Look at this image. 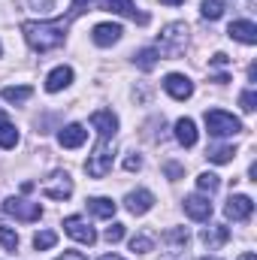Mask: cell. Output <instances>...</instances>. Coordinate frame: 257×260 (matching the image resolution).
I'll return each mask as SVG.
<instances>
[{
	"instance_id": "cell-1",
	"label": "cell",
	"mask_w": 257,
	"mask_h": 260,
	"mask_svg": "<svg viewBox=\"0 0 257 260\" xmlns=\"http://www.w3.org/2000/svg\"><path fill=\"white\" fill-rule=\"evenodd\" d=\"M67 27H70V18H61V21H24L21 34H24V40H27V46L34 52H52V49L64 46Z\"/></svg>"
},
{
	"instance_id": "cell-2",
	"label": "cell",
	"mask_w": 257,
	"mask_h": 260,
	"mask_svg": "<svg viewBox=\"0 0 257 260\" xmlns=\"http://www.w3.org/2000/svg\"><path fill=\"white\" fill-rule=\"evenodd\" d=\"M185 46H188V24L185 21H173V24H167L160 30L154 52L164 55V58H179L185 52Z\"/></svg>"
},
{
	"instance_id": "cell-3",
	"label": "cell",
	"mask_w": 257,
	"mask_h": 260,
	"mask_svg": "<svg viewBox=\"0 0 257 260\" xmlns=\"http://www.w3.org/2000/svg\"><path fill=\"white\" fill-rule=\"evenodd\" d=\"M109 170H112V145H109V139H100L94 154L85 160V173L91 179H106Z\"/></svg>"
},
{
	"instance_id": "cell-4",
	"label": "cell",
	"mask_w": 257,
	"mask_h": 260,
	"mask_svg": "<svg viewBox=\"0 0 257 260\" xmlns=\"http://www.w3.org/2000/svg\"><path fill=\"white\" fill-rule=\"evenodd\" d=\"M206 127H209L212 136H236V133L242 130V121L233 118V115L224 112V109H209V112H206Z\"/></svg>"
},
{
	"instance_id": "cell-5",
	"label": "cell",
	"mask_w": 257,
	"mask_h": 260,
	"mask_svg": "<svg viewBox=\"0 0 257 260\" xmlns=\"http://www.w3.org/2000/svg\"><path fill=\"white\" fill-rule=\"evenodd\" d=\"M3 212L15 221H40L43 218V209L40 203H30V200H21V197H9L3 203Z\"/></svg>"
},
{
	"instance_id": "cell-6",
	"label": "cell",
	"mask_w": 257,
	"mask_h": 260,
	"mask_svg": "<svg viewBox=\"0 0 257 260\" xmlns=\"http://www.w3.org/2000/svg\"><path fill=\"white\" fill-rule=\"evenodd\" d=\"M43 194L49 197V200H67V197L73 194V179L67 176L64 170L52 173V176L43 182Z\"/></svg>"
},
{
	"instance_id": "cell-7",
	"label": "cell",
	"mask_w": 257,
	"mask_h": 260,
	"mask_svg": "<svg viewBox=\"0 0 257 260\" xmlns=\"http://www.w3.org/2000/svg\"><path fill=\"white\" fill-rule=\"evenodd\" d=\"M64 230L76 239V242H82V245H94L97 242V233H94V227L85 221V218H79V215H70L64 218Z\"/></svg>"
},
{
	"instance_id": "cell-8",
	"label": "cell",
	"mask_w": 257,
	"mask_h": 260,
	"mask_svg": "<svg viewBox=\"0 0 257 260\" xmlns=\"http://www.w3.org/2000/svg\"><path fill=\"white\" fill-rule=\"evenodd\" d=\"M251 212H254V203H251V197H245V194H233L227 200V206H224V215L230 221H248Z\"/></svg>"
},
{
	"instance_id": "cell-9",
	"label": "cell",
	"mask_w": 257,
	"mask_h": 260,
	"mask_svg": "<svg viewBox=\"0 0 257 260\" xmlns=\"http://www.w3.org/2000/svg\"><path fill=\"white\" fill-rule=\"evenodd\" d=\"M164 88H167V94H170L173 100H188L194 94V82L188 76H182V73H170V76L164 79Z\"/></svg>"
},
{
	"instance_id": "cell-10",
	"label": "cell",
	"mask_w": 257,
	"mask_h": 260,
	"mask_svg": "<svg viewBox=\"0 0 257 260\" xmlns=\"http://www.w3.org/2000/svg\"><path fill=\"white\" fill-rule=\"evenodd\" d=\"M91 124L97 127L100 139H112L118 130V118L112 115V109H97V112H91Z\"/></svg>"
},
{
	"instance_id": "cell-11",
	"label": "cell",
	"mask_w": 257,
	"mask_h": 260,
	"mask_svg": "<svg viewBox=\"0 0 257 260\" xmlns=\"http://www.w3.org/2000/svg\"><path fill=\"white\" fill-rule=\"evenodd\" d=\"M185 212L194 221H209L212 218V203L200 194H191V197H185Z\"/></svg>"
},
{
	"instance_id": "cell-12",
	"label": "cell",
	"mask_w": 257,
	"mask_h": 260,
	"mask_svg": "<svg viewBox=\"0 0 257 260\" xmlns=\"http://www.w3.org/2000/svg\"><path fill=\"white\" fill-rule=\"evenodd\" d=\"M200 242L212 251V248H221L224 242H230V227H224V224H212V227H206L203 233H200Z\"/></svg>"
},
{
	"instance_id": "cell-13",
	"label": "cell",
	"mask_w": 257,
	"mask_h": 260,
	"mask_svg": "<svg viewBox=\"0 0 257 260\" xmlns=\"http://www.w3.org/2000/svg\"><path fill=\"white\" fill-rule=\"evenodd\" d=\"M85 139H88V130L82 127V124H67L58 133V142L64 148H79V145H85Z\"/></svg>"
},
{
	"instance_id": "cell-14",
	"label": "cell",
	"mask_w": 257,
	"mask_h": 260,
	"mask_svg": "<svg viewBox=\"0 0 257 260\" xmlns=\"http://www.w3.org/2000/svg\"><path fill=\"white\" fill-rule=\"evenodd\" d=\"M124 203H127L130 215H145V212L154 206V194H151V191H130Z\"/></svg>"
},
{
	"instance_id": "cell-15",
	"label": "cell",
	"mask_w": 257,
	"mask_h": 260,
	"mask_svg": "<svg viewBox=\"0 0 257 260\" xmlns=\"http://www.w3.org/2000/svg\"><path fill=\"white\" fill-rule=\"evenodd\" d=\"M227 34H230L233 40L245 43V46H254L257 43V24L254 21H233V24L227 27Z\"/></svg>"
},
{
	"instance_id": "cell-16",
	"label": "cell",
	"mask_w": 257,
	"mask_h": 260,
	"mask_svg": "<svg viewBox=\"0 0 257 260\" xmlns=\"http://www.w3.org/2000/svg\"><path fill=\"white\" fill-rule=\"evenodd\" d=\"M121 34H124V30H121V24H97L91 37H94V43H97V46H103V49H106V46L118 43V40H121Z\"/></svg>"
},
{
	"instance_id": "cell-17",
	"label": "cell",
	"mask_w": 257,
	"mask_h": 260,
	"mask_svg": "<svg viewBox=\"0 0 257 260\" xmlns=\"http://www.w3.org/2000/svg\"><path fill=\"white\" fill-rule=\"evenodd\" d=\"M106 9L109 12H118V15H127L133 21H139V24H148V15L145 12H136L133 0H106Z\"/></svg>"
},
{
	"instance_id": "cell-18",
	"label": "cell",
	"mask_w": 257,
	"mask_h": 260,
	"mask_svg": "<svg viewBox=\"0 0 257 260\" xmlns=\"http://www.w3.org/2000/svg\"><path fill=\"white\" fill-rule=\"evenodd\" d=\"M70 82H73V70H70V67H58V70L49 73V79H46V91H49V94H58V91H64Z\"/></svg>"
},
{
	"instance_id": "cell-19",
	"label": "cell",
	"mask_w": 257,
	"mask_h": 260,
	"mask_svg": "<svg viewBox=\"0 0 257 260\" xmlns=\"http://www.w3.org/2000/svg\"><path fill=\"white\" fill-rule=\"evenodd\" d=\"M85 206H88V212L97 215V218H112L115 209H118L109 197H91V200H85Z\"/></svg>"
},
{
	"instance_id": "cell-20",
	"label": "cell",
	"mask_w": 257,
	"mask_h": 260,
	"mask_svg": "<svg viewBox=\"0 0 257 260\" xmlns=\"http://www.w3.org/2000/svg\"><path fill=\"white\" fill-rule=\"evenodd\" d=\"M176 139L185 145V148H194L197 145V124L191 118H179L176 121Z\"/></svg>"
},
{
	"instance_id": "cell-21",
	"label": "cell",
	"mask_w": 257,
	"mask_h": 260,
	"mask_svg": "<svg viewBox=\"0 0 257 260\" xmlns=\"http://www.w3.org/2000/svg\"><path fill=\"white\" fill-rule=\"evenodd\" d=\"M160 242L170 245V248H188L191 236H188L185 227H173V230H164V233H160Z\"/></svg>"
},
{
	"instance_id": "cell-22",
	"label": "cell",
	"mask_w": 257,
	"mask_h": 260,
	"mask_svg": "<svg viewBox=\"0 0 257 260\" xmlns=\"http://www.w3.org/2000/svg\"><path fill=\"white\" fill-rule=\"evenodd\" d=\"M0 94H3V100H9V103H24V100L34 94V88H30V85H6Z\"/></svg>"
},
{
	"instance_id": "cell-23",
	"label": "cell",
	"mask_w": 257,
	"mask_h": 260,
	"mask_svg": "<svg viewBox=\"0 0 257 260\" xmlns=\"http://www.w3.org/2000/svg\"><path fill=\"white\" fill-rule=\"evenodd\" d=\"M206 157H209L212 164H230V160L236 157V148H233V145H215V148L206 151Z\"/></svg>"
},
{
	"instance_id": "cell-24",
	"label": "cell",
	"mask_w": 257,
	"mask_h": 260,
	"mask_svg": "<svg viewBox=\"0 0 257 260\" xmlns=\"http://www.w3.org/2000/svg\"><path fill=\"white\" fill-rule=\"evenodd\" d=\"M18 145V130L9 121H0V148H15Z\"/></svg>"
},
{
	"instance_id": "cell-25",
	"label": "cell",
	"mask_w": 257,
	"mask_h": 260,
	"mask_svg": "<svg viewBox=\"0 0 257 260\" xmlns=\"http://www.w3.org/2000/svg\"><path fill=\"white\" fill-rule=\"evenodd\" d=\"M200 12H203V18H209V21H218V18L224 15V0H203V3H200Z\"/></svg>"
},
{
	"instance_id": "cell-26",
	"label": "cell",
	"mask_w": 257,
	"mask_h": 260,
	"mask_svg": "<svg viewBox=\"0 0 257 260\" xmlns=\"http://www.w3.org/2000/svg\"><path fill=\"white\" fill-rule=\"evenodd\" d=\"M218 185H221V179H218L215 173H200V176H197V188H200L203 194H215Z\"/></svg>"
},
{
	"instance_id": "cell-27",
	"label": "cell",
	"mask_w": 257,
	"mask_h": 260,
	"mask_svg": "<svg viewBox=\"0 0 257 260\" xmlns=\"http://www.w3.org/2000/svg\"><path fill=\"white\" fill-rule=\"evenodd\" d=\"M154 248V239L148 236V233H136L133 239H130V251H136V254H148Z\"/></svg>"
},
{
	"instance_id": "cell-28",
	"label": "cell",
	"mask_w": 257,
	"mask_h": 260,
	"mask_svg": "<svg viewBox=\"0 0 257 260\" xmlns=\"http://www.w3.org/2000/svg\"><path fill=\"white\" fill-rule=\"evenodd\" d=\"M157 58H160V55H157L154 49H139V52H136V67L148 73V70H154V64H157Z\"/></svg>"
},
{
	"instance_id": "cell-29",
	"label": "cell",
	"mask_w": 257,
	"mask_h": 260,
	"mask_svg": "<svg viewBox=\"0 0 257 260\" xmlns=\"http://www.w3.org/2000/svg\"><path fill=\"white\" fill-rule=\"evenodd\" d=\"M55 242H58V233H55V230H43V233L34 236V248H37V251H46V248H52Z\"/></svg>"
},
{
	"instance_id": "cell-30",
	"label": "cell",
	"mask_w": 257,
	"mask_h": 260,
	"mask_svg": "<svg viewBox=\"0 0 257 260\" xmlns=\"http://www.w3.org/2000/svg\"><path fill=\"white\" fill-rule=\"evenodd\" d=\"M0 245H3L6 251H15V248H18V233L9 230V227H0Z\"/></svg>"
},
{
	"instance_id": "cell-31",
	"label": "cell",
	"mask_w": 257,
	"mask_h": 260,
	"mask_svg": "<svg viewBox=\"0 0 257 260\" xmlns=\"http://www.w3.org/2000/svg\"><path fill=\"white\" fill-rule=\"evenodd\" d=\"M103 239L109 242V245H115V242H121L124 239V224H112V227H106V233H103Z\"/></svg>"
},
{
	"instance_id": "cell-32",
	"label": "cell",
	"mask_w": 257,
	"mask_h": 260,
	"mask_svg": "<svg viewBox=\"0 0 257 260\" xmlns=\"http://www.w3.org/2000/svg\"><path fill=\"white\" fill-rule=\"evenodd\" d=\"M239 106H242L245 112H254V109H257V91H254V88H251V91H245V94L239 97Z\"/></svg>"
},
{
	"instance_id": "cell-33",
	"label": "cell",
	"mask_w": 257,
	"mask_h": 260,
	"mask_svg": "<svg viewBox=\"0 0 257 260\" xmlns=\"http://www.w3.org/2000/svg\"><path fill=\"white\" fill-rule=\"evenodd\" d=\"M27 6L34 12H52L55 9V0H27Z\"/></svg>"
},
{
	"instance_id": "cell-34",
	"label": "cell",
	"mask_w": 257,
	"mask_h": 260,
	"mask_svg": "<svg viewBox=\"0 0 257 260\" xmlns=\"http://www.w3.org/2000/svg\"><path fill=\"white\" fill-rule=\"evenodd\" d=\"M164 173L176 182V179H182V176H185V167H179V164H164Z\"/></svg>"
},
{
	"instance_id": "cell-35",
	"label": "cell",
	"mask_w": 257,
	"mask_h": 260,
	"mask_svg": "<svg viewBox=\"0 0 257 260\" xmlns=\"http://www.w3.org/2000/svg\"><path fill=\"white\" fill-rule=\"evenodd\" d=\"M139 167H142V157H139V154H127V160H124V170H127V173H136Z\"/></svg>"
},
{
	"instance_id": "cell-36",
	"label": "cell",
	"mask_w": 257,
	"mask_h": 260,
	"mask_svg": "<svg viewBox=\"0 0 257 260\" xmlns=\"http://www.w3.org/2000/svg\"><path fill=\"white\" fill-rule=\"evenodd\" d=\"M88 3H91V0H73V12H70V18H76V15H82Z\"/></svg>"
},
{
	"instance_id": "cell-37",
	"label": "cell",
	"mask_w": 257,
	"mask_h": 260,
	"mask_svg": "<svg viewBox=\"0 0 257 260\" xmlns=\"http://www.w3.org/2000/svg\"><path fill=\"white\" fill-rule=\"evenodd\" d=\"M227 64H230V58H227L224 52H218V55L212 58V67H227Z\"/></svg>"
},
{
	"instance_id": "cell-38",
	"label": "cell",
	"mask_w": 257,
	"mask_h": 260,
	"mask_svg": "<svg viewBox=\"0 0 257 260\" xmlns=\"http://www.w3.org/2000/svg\"><path fill=\"white\" fill-rule=\"evenodd\" d=\"M58 260H88V257H85L82 251H64V254H61Z\"/></svg>"
},
{
	"instance_id": "cell-39",
	"label": "cell",
	"mask_w": 257,
	"mask_h": 260,
	"mask_svg": "<svg viewBox=\"0 0 257 260\" xmlns=\"http://www.w3.org/2000/svg\"><path fill=\"white\" fill-rule=\"evenodd\" d=\"M248 82H251V85L257 82V64H251V67H248Z\"/></svg>"
},
{
	"instance_id": "cell-40",
	"label": "cell",
	"mask_w": 257,
	"mask_h": 260,
	"mask_svg": "<svg viewBox=\"0 0 257 260\" xmlns=\"http://www.w3.org/2000/svg\"><path fill=\"white\" fill-rule=\"evenodd\" d=\"M164 6H179V3H185V0H160Z\"/></svg>"
},
{
	"instance_id": "cell-41",
	"label": "cell",
	"mask_w": 257,
	"mask_h": 260,
	"mask_svg": "<svg viewBox=\"0 0 257 260\" xmlns=\"http://www.w3.org/2000/svg\"><path fill=\"white\" fill-rule=\"evenodd\" d=\"M239 260H257V254H251V251H245V254H239Z\"/></svg>"
},
{
	"instance_id": "cell-42",
	"label": "cell",
	"mask_w": 257,
	"mask_h": 260,
	"mask_svg": "<svg viewBox=\"0 0 257 260\" xmlns=\"http://www.w3.org/2000/svg\"><path fill=\"white\" fill-rule=\"evenodd\" d=\"M100 260H124V257H118V254H103Z\"/></svg>"
},
{
	"instance_id": "cell-43",
	"label": "cell",
	"mask_w": 257,
	"mask_h": 260,
	"mask_svg": "<svg viewBox=\"0 0 257 260\" xmlns=\"http://www.w3.org/2000/svg\"><path fill=\"white\" fill-rule=\"evenodd\" d=\"M0 121H6V115H3V109H0Z\"/></svg>"
},
{
	"instance_id": "cell-44",
	"label": "cell",
	"mask_w": 257,
	"mask_h": 260,
	"mask_svg": "<svg viewBox=\"0 0 257 260\" xmlns=\"http://www.w3.org/2000/svg\"><path fill=\"white\" fill-rule=\"evenodd\" d=\"M200 260H218V257H200Z\"/></svg>"
},
{
	"instance_id": "cell-45",
	"label": "cell",
	"mask_w": 257,
	"mask_h": 260,
	"mask_svg": "<svg viewBox=\"0 0 257 260\" xmlns=\"http://www.w3.org/2000/svg\"><path fill=\"white\" fill-rule=\"evenodd\" d=\"M0 52H3V49H0Z\"/></svg>"
}]
</instances>
